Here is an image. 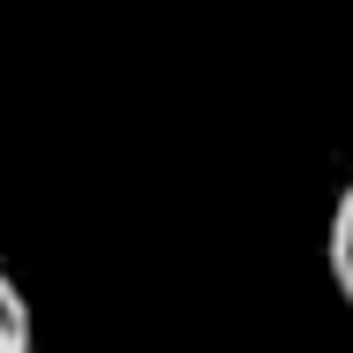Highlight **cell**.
<instances>
[{
    "instance_id": "obj_1",
    "label": "cell",
    "mask_w": 353,
    "mask_h": 353,
    "mask_svg": "<svg viewBox=\"0 0 353 353\" xmlns=\"http://www.w3.org/2000/svg\"><path fill=\"white\" fill-rule=\"evenodd\" d=\"M323 256H331V285H339V301L353 308V181L339 188V203H331V241H323Z\"/></svg>"
},
{
    "instance_id": "obj_2",
    "label": "cell",
    "mask_w": 353,
    "mask_h": 353,
    "mask_svg": "<svg viewBox=\"0 0 353 353\" xmlns=\"http://www.w3.org/2000/svg\"><path fill=\"white\" fill-rule=\"evenodd\" d=\"M0 353H30V301L15 271H0Z\"/></svg>"
}]
</instances>
